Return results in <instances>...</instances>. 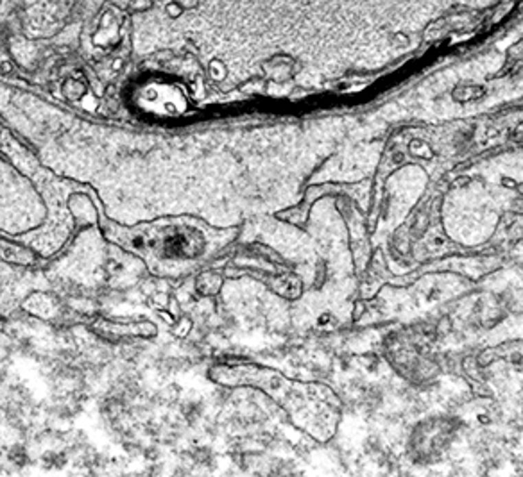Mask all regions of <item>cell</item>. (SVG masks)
Instances as JSON below:
<instances>
[{
	"label": "cell",
	"mask_w": 523,
	"mask_h": 477,
	"mask_svg": "<svg viewBox=\"0 0 523 477\" xmlns=\"http://www.w3.org/2000/svg\"><path fill=\"white\" fill-rule=\"evenodd\" d=\"M210 377L223 386L253 388L285 411L294 428L318 441H326L339 422V401L330 388L287 377L255 361L233 360L212 367Z\"/></svg>",
	"instance_id": "6da1fadb"
},
{
	"label": "cell",
	"mask_w": 523,
	"mask_h": 477,
	"mask_svg": "<svg viewBox=\"0 0 523 477\" xmlns=\"http://www.w3.org/2000/svg\"><path fill=\"white\" fill-rule=\"evenodd\" d=\"M230 240L232 234L227 231L214 229L196 220H178L149 225L146 231L135 233L129 245L135 251L156 256L165 265L190 268L208 263Z\"/></svg>",
	"instance_id": "7a4b0ae2"
}]
</instances>
